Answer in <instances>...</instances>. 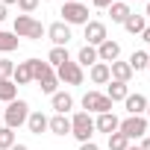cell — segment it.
Returning <instances> with one entry per match:
<instances>
[{
	"label": "cell",
	"instance_id": "obj_1",
	"mask_svg": "<svg viewBox=\"0 0 150 150\" xmlns=\"http://www.w3.org/2000/svg\"><path fill=\"white\" fill-rule=\"evenodd\" d=\"M71 135L77 138L80 144L91 141V135H94V121H91L88 112H77V115L71 118Z\"/></svg>",
	"mask_w": 150,
	"mask_h": 150
},
{
	"label": "cell",
	"instance_id": "obj_2",
	"mask_svg": "<svg viewBox=\"0 0 150 150\" xmlns=\"http://www.w3.org/2000/svg\"><path fill=\"white\" fill-rule=\"evenodd\" d=\"M27 118H30V103H27V100H12V103H6L3 121H6L9 129H18L21 124H27Z\"/></svg>",
	"mask_w": 150,
	"mask_h": 150
},
{
	"label": "cell",
	"instance_id": "obj_3",
	"mask_svg": "<svg viewBox=\"0 0 150 150\" xmlns=\"http://www.w3.org/2000/svg\"><path fill=\"white\" fill-rule=\"evenodd\" d=\"M15 35H18V38H33V41H38V38L44 35V27H41L35 18H30V15H18V18H15Z\"/></svg>",
	"mask_w": 150,
	"mask_h": 150
},
{
	"label": "cell",
	"instance_id": "obj_4",
	"mask_svg": "<svg viewBox=\"0 0 150 150\" xmlns=\"http://www.w3.org/2000/svg\"><path fill=\"white\" fill-rule=\"evenodd\" d=\"M118 132L127 135L129 141H132V138H144V132H147V118H144V115H129V118H124V121L118 124Z\"/></svg>",
	"mask_w": 150,
	"mask_h": 150
},
{
	"label": "cell",
	"instance_id": "obj_5",
	"mask_svg": "<svg viewBox=\"0 0 150 150\" xmlns=\"http://www.w3.org/2000/svg\"><path fill=\"white\" fill-rule=\"evenodd\" d=\"M62 24H68V27H74V24H88V6H83V3H65L62 6Z\"/></svg>",
	"mask_w": 150,
	"mask_h": 150
},
{
	"label": "cell",
	"instance_id": "obj_6",
	"mask_svg": "<svg viewBox=\"0 0 150 150\" xmlns=\"http://www.w3.org/2000/svg\"><path fill=\"white\" fill-rule=\"evenodd\" d=\"M83 77H86V74H83V68H80L77 62H65V65L56 68V80L65 83V86H80Z\"/></svg>",
	"mask_w": 150,
	"mask_h": 150
},
{
	"label": "cell",
	"instance_id": "obj_7",
	"mask_svg": "<svg viewBox=\"0 0 150 150\" xmlns=\"http://www.w3.org/2000/svg\"><path fill=\"white\" fill-rule=\"evenodd\" d=\"M83 109L103 115V112H112V100H109L106 94H100V91H88V94L83 97Z\"/></svg>",
	"mask_w": 150,
	"mask_h": 150
},
{
	"label": "cell",
	"instance_id": "obj_8",
	"mask_svg": "<svg viewBox=\"0 0 150 150\" xmlns=\"http://www.w3.org/2000/svg\"><path fill=\"white\" fill-rule=\"evenodd\" d=\"M103 41H106V24L88 21V24H86V44H88V47H100Z\"/></svg>",
	"mask_w": 150,
	"mask_h": 150
},
{
	"label": "cell",
	"instance_id": "obj_9",
	"mask_svg": "<svg viewBox=\"0 0 150 150\" xmlns=\"http://www.w3.org/2000/svg\"><path fill=\"white\" fill-rule=\"evenodd\" d=\"M47 35H50L53 47H68V41H71V27L62 24V21H56V24L47 27Z\"/></svg>",
	"mask_w": 150,
	"mask_h": 150
},
{
	"label": "cell",
	"instance_id": "obj_10",
	"mask_svg": "<svg viewBox=\"0 0 150 150\" xmlns=\"http://www.w3.org/2000/svg\"><path fill=\"white\" fill-rule=\"evenodd\" d=\"M118 56H121V44H118V41H112V38H106V41L97 47V59H100V62H106V65L118 62Z\"/></svg>",
	"mask_w": 150,
	"mask_h": 150
},
{
	"label": "cell",
	"instance_id": "obj_11",
	"mask_svg": "<svg viewBox=\"0 0 150 150\" xmlns=\"http://www.w3.org/2000/svg\"><path fill=\"white\" fill-rule=\"evenodd\" d=\"M88 77H91V83H94V86H106V83L112 80L109 65H106V62H94V65L88 68Z\"/></svg>",
	"mask_w": 150,
	"mask_h": 150
},
{
	"label": "cell",
	"instance_id": "obj_12",
	"mask_svg": "<svg viewBox=\"0 0 150 150\" xmlns=\"http://www.w3.org/2000/svg\"><path fill=\"white\" fill-rule=\"evenodd\" d=\"M50 103H53L56 115H68V112L74 109V97H71L68 91H56V94L50 97Z\"/></svg>",
	"mask_w": 150,
	"mask_h": 150
},
{
	"label": "cell",
	"instance_id": "obj_13",
	"mask_svg": "<svg viewBox=\"0 0 150 150\" xmlns=\"http://www.w3.org/2000/svg\"><path fill=\"white\" fill-rule=\"evenodd\" d=\"M118 124H121V121H118L112 112H103V115H97L94 129H97V132H109V135H112V132H118Z\"/></svg>",
	"mask_w": 150,
	"mask_h": 150
},
{
	"label": "cell",
	"instance_id": "obj_14",
	"mask_svg": "<svg viewBox=\"0 0 150 150\" xmlns=\"http://www.w3.org/2000/svg\"><path fill=\"white\" fill-rule=\"evenodd\" d=\"M12 83H15V86H27V83H33V68H30V59L15 65V71H12Z\"/></svg>",
	"mask_w": 150,
	"mask_h": 150
},
{
	"label": "cell",
	"instance_id": "obj_15",
	"mask_svg": "<svg viewBox=\"0 0 150 150\" xmlns=\"http://www.w3.org/2000/svg\"><path fill=\"white\" fill-rule=\"evenodd\" d=\"M124 106H127L129 115H144V112H147V97H144V94H127Z\"/></svg>",
	"mask_w": 150,
	"mask_h": 150
},
{
	"label": "cell",
	"instance_id": "obj_16",
	"mask_svg": "<svg viewBox=\"0 0 150 150\" xmlns=\"http://www.w3.org/2000/svg\"><path fill=\"white\" fill-rule=\"evenodd\" d=\"M47 129L56 132V135H71V118L68 115H53L47 121Z\"/></svg>",
	"mask_w": 150,
	"mask_h": 150
},
{
	"label": "cell",
	"instance_id": "obj_17",
	"mask_svg": "<svg viewBox=\"0 0 150 150\" xmlns=\"http://www.w3.org/2000/svg\"><path fill=\"white\" fill-rule=\"evenodd\" d=\"M127 94H129V88H127V83H118V80H109L106 83V97L115 103V100H127Z\"/></svg>",
	"mask_w": 150,
	"mask_h": 150
},
{
	"label": "cell",
	"instance_id": "obj_18",
	"mask_svg": "<svg viewBox=\"0 0 150 150\" xmlns=\"http://www.w3.org/2000/svg\"><path fill=\"white\" fill-rule=\"evenodd\" d=\"M47 121H50V118H47L44 112H30L27 127H30V132H33V135H41V132L47 129Z\"/></svg>",
	"mask_w": 150,
	"mask_h": 150
},
{
	"label": "cell",
	"instance_id": "obj_19",
	"mask_svg": "<svg viewBox=\"0 0 150 150\" xmlns=\"http://www.w3.org/2000/svg\"><path fill=\"white\" fill-rule=\"evenodd\" d=\"M30 68H33V80H35V83H41V80L53 77V68H50V62H41V59H30Z\"/></svg>",
	"mask_w": 150,
	"mask_h": 150
},
{
	"label": "cell",
	"instance_id": "obj_20",
	"mask_svg": "<svg viewBox=\"0 0 150 150\" xmlns=\"http://www.w3.org/2000/svg\"><path fill=\"white\" fill-rule=\"evenodd\" d=\"M109 15H112V24H124L132 12H129V3H124V0H115V3L109 6Z\"/></svg>",
	"mask_w": 150,
	"mask_h": 150
},
{
	"label": "cell",
	"instance_id": "obj_21",
	"mask_svg": "<svg viewBox=\"0 0 150 150\" xmlns=\"http://www.w3.org/2000/svg\"><path fill=\"white\" fill-rule=\"evenodd\" d=\"M94 62H100V59H97V47L83 44V47H80V53H77V65H80V68H91Z\"/></svg>",
	"mask_w": 150,
	"mask_h": 150
},
{
	"label": "cell",
	"instance_id": "obj_22",
	"mask_svg": "<svg viewBox=\"0 0 150 150\" xmlns=\"http://www.w3.org/2000/svg\"><path fill=\"white\" fill-rule=\"evenodd\" d=\"M109 74H112V80H118V83H129L132 68H129L127 62H112V65H109Z\"/></svg>",
	"mask_w": 150,
	"mask_h": 150
},
{
	"label": "cell",
	"instance_id": "obj_23",
	"mask_svg": "<svg viewBox=\"0 0 150 150\" xmlns=\"http://www.w3.org/2000/svg\"><path fill=\"white\" fill-rule=\"evenodd\" d=\"M0 100H3V103L18 100V86H15L12 80H0Z\"/></svg>",
	"mask_w": 150,
	"mask_h": 150
},
{
	"label": "cell",
	"instance_id": "obj_24",
	"mask_svg": "<svg viewBox=\"0 0 150 150\" xmlns=\"http://www.w3.org/2000/svg\"><path fill=\"white\" fill-rule=\"evenodd\" d=\"M124 27H127V33L141 35V33H144V27H147V21H144V15H129V18L124 21Z\"/></svg>",
	"mask_w": 150,
	"mask_h": 150
},
{
	"label": "cell",
	"instance_id": "obj_25",
	"mask_svg": "<svg viewBox=\"0 0 150 150\" xmlns=\"http://www.w3.org/2000/svg\"><path fill=\"white\" fill-rule=\"evenodd\" d=\"M47 62H50V68H59V65L71 62V56H68V47H53V50L47 53Z\"/></svg>",
	"mask_w": 150,
	"mask_h": 150
},
{
	"label": "cell",
	"instance_id": "obj_26",
	"mask_svg": "<svg viewBox=\"0 0 150 150\" xmlns=\"http://www.w3.org/2000/svg\"><path fill=\"white\" fill-rule=\"evenodd\" d=\"M147 62H150V56H147L144 50H135V53L129 56V62H127V65H129L132 71H147Z\"/></svg>",
	"mask_w": 150,
	"mask_h": 150
},
{
	"label": "cell",
	"instance_id": "obj_27",
	"mask_svg": "<svg viewBox=\"0 0 150 150\" xmlns=\"http://www.w3.org/2000/svg\"><path fill=\"white\" fill-rule=\"evenodd\" d=\"M18 50V35L15 33H0V53H12Z\"/></svg>",
	"mask_w": 150,
	"mask_h": 150
},
{
	"label": "cell",
	"instance_id": "obj_28",
	"mask_svg": "<svg viewBox=\"0 0 150 150\" xmlns=\"http://www.w3.org/2000/svg\"><path fill=\"white\" fill-rule=\"evenodd\" d=\"M12 144H18V141H15V129L0 127V150H9Z\"/></svg>",
	"mask_w": 150,
	"mask_h": 150
},
{
	"label": "cell",
	"instance_id": "obj_29",
	"mask_svg": "<svg viewBox=\"0 0 150 150\" xmlns=\"http://www.w3.org/2000/svg\"><path fill=\"white\" fill-rule=\"evenodd\" d=\"M129 147V138L121 135V132H112L109 135V150H127Z\"/></svg>",
	"mask_w": 150,
	"mask_h": 150
},
{
	"label": "cell",
	"instance_id": "obj_30",
	"mask_svg": "<svg viewBox=\"0 0 150 150\" xmlns=\"http://www.w3.org/2000/svg\"><path fill=\"white\" fill-rule=\"evenodd\" d=\"M38 88H41L44 94H50V97H53V94L59 91V80H56V74H53V77H47V80H41V83H38Z\"/></svg>",
	"mask_w": 150,
	"mask_h": 150
},
{
	"label": "cell",
	"instance_id": "obj_31",
	"mask_svg": "<svg viewBox=\"0 0 150 150\" xmlns=\"http://www.w3.org/2000/svg\"><path fill=\"white\" fill-rule=\"evenodd\" d=\"M12 71H15V62L0 59V80H12Z\"/></svg>",
	"mask_w": 150,
	"mask_h": 150
},
{
	"label": "cell",
	"instance_id": "obj_32",
	"mask_svg": "<svg viewBox=\"0 0 150 150\" xmlns=\"http://www.w3.org/2000/svg\"><path fill=\"white\" fill-rule=\"evenodd\" d=\"M35 6H38V0H18V9H21L24 15H33Z\"/></svg>",
	"mask_w": 150,
	"mask_h": 150
},
{
	"label": "cell",
	"instance_id": "obj_33",
	"mask_svg": "<svg viewBox=\"0 0 150 150\" xmlns=\"http://www.w3.org/2000/svg\"><path fill=\"white\" fill-rule=\"evenodd\" d=\"M91 3H94V6H97V9H109V6H112V3H115V0H91Z\"/></svg>",
	"mask_w": 150,
	"mask_h": 150
},
{
	"label": "cell",
	"instance_id": "obj_34",
	"mask_svg": "<svg viewBox=\"0 0 150 150\" xmlns=\"http://www.w3.org/2000/svg\"><path fill=\"white\" fill-rule=\"evenodd\" d=\"M80 150H100L94 141H86V144H80Z\"/></svg>",
	"mask_w": 150,
	"mask_h": 150
},
{
	"label": "cell",
	"instance_id": "obj_35",
	"mask_svg": "<svg viewBox=\"0 0 150 150\" xmlns=\"http://www.w3.org/2000/svg\"><path fill=\"white\" fill-rule=\"evenodd\" d=\"M141 38H144V44H150V27H144V33H141Z\"/></svg>",
	"mask_w": 150,
	"mask_h": 150
},
{
	"label": "cell",
	"instance_id": "obj_36",
	"mask_svg": "<svg viewBox=\"0 0 150 150\" xmlns=\"http://www.w3.org/2000/svg\"><path fill=\"white\" fill-rule=\"evenodd\" d=\"M9 150H30V147H27V144H12Z\"/></svg>",
	"mask_w": 150,
	"mask_h": 150
},
{
	"label": "cell",
	"instance_id": "obj_37",
	"mask_svg": "<svg viewBox=\"0 0 150 150\" xmlns=\"http://www.w3.org/2000/svg\"><path fill=\"white\" fill-rule=\"evenodd\" d=\"M141 150H150V135H147V138L141 141Z\"/></svg>",
	"mask_w": 150,
	"mask_h": 150
},
{
	"label": "cell",
	"instance_id": "obj_38",
	"mask_svg": "<svg viewBox=\"0 0 150 150\" xmlns=\"http://www.w3.org/2000/svg\"><path fill=\"white\" fill-rule=\"evenodd\" d=\"M0 21H6V6L0 3Z\"/></svg>",
	"mask_w": 150,
	"mask_h": 150
},
{
	"label": "cell",
	"instance_id": "obj_39",
	"mask_svg": "<svg viewBox=\"0 0 150 150\" xmlns=\"http://www.w3.org/2000/svg\"><path fill=\"white\" fill-rule=\"evenodd\" d=\"M0 3H3V6H9V3H18V0H0Z\"/></svg>",
	"mask_w": 150,
	"mask_h": 150
},
{
	"label": "cell",
	"instance_id": "obj_40",
	"mask_svg": "<svg viewBox=\"0 0 150 150\" xmlns=\"http://www.w3.org/2000/svg\"><path fill=\"white\" fill-rule=\"evenodd\" d=\"M144 18H150V0H147V12H144Z\"/></svg>",
	"mask_w": 150,
	"mask_h": 150
},
{
	"label": "cell",
	"instance_id": "obj_41",
	"mask_svg": "<svg viewBox=\"0 0 150 150\" xmlns=\"http://www.w3.org/2000/svg\"><path fill=\"white\" fill-rule=\"evenodd\" d=\"M65 3H80V0H65Z\"/></svg>",
	"mask_w": 150,
	"mask_h": 150
},
{
	"label": "cell",
	"instance_id": "obj_42",
	"mask_svg": "<svg viewBox=\"0 0 150 150\" xmlns=\"http://www.w3.org/2000/svg\"><path fill=\"white\" fill-rule=\"evenodd\" d=\"M147 118H150V103H147Z\"/></svg>",
	"mask_w": 150,
	"mask_h": 150
},
{
	"label": "cell",
	"instance_id": "obj_43",
	"mask_svg": "<svg viewBox=\"0 0 150 150\" xmlns=\"http://www.w3.org/2000/svg\"><path fill=\"white\" fill-rule=\"evenodd\" d=\"M127 150H141V147H127Z\"/></svg>",
	"mask_w": 150,
	"mask_h": 150
},
{
	"label": "cell",
	"instance_id": "obj_44",
	"mask_svg": "<svg viewBox=\"0 0 150 150\" xmlns=\"http://www.w3.org/2000/svg\"><path fill=\"white\" fill-rule=\"evenodd\" d=\"M124 3H129V0H124ZM144 3H147V0H144Z\"/></svg>",
	"mask_w": 150,
	"mask_h": 150
},
{
	"label": "cell",
	"instance_id": "obj_45",
	"mask_svg": "<svg viewBox=\"0 0 150 150\" xmlns=\"http://www.w3.org/2000/svg\"><path fill=\"white\" fill-rule=\"evenodd\" d=\"M147 71H150V62H147Z\"/></svg>",
	"mask_w": 150,
	"mask_h": 150
}]
</instances>
